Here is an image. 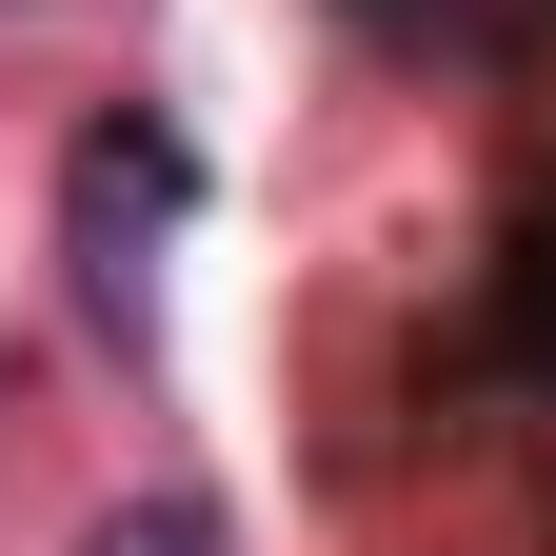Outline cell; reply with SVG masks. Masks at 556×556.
I'll return each instance as SVG.
<instances>
[{
	"mask_svg": "<svg viewBox=\"0 0 556 556\" xmlns=\"http://www.w3.org/2000/svg\"><path fill=\"white\" fill-rule=\"evenodd\" d=\"M80 556H219V517H199V497H139V517H100Z\"/></svg>",
	"mask_w": 556,
	"mask_h": 556,
	"instance_id": "obj_1",
	"label": "cell"
},
{
	"mask_svg": "<svg viewBox=\"0 0 556 556\" xmlns=\"http://www.w3.org/2000/svg\"><path fill=\"white\" fill-rule=\"evenodd\" d=\"M517 338H536V378H556V239H536V278H517Z\"/></svg>",
	"mask_w": 556,
	"mask_h": 556,
	"instance_id": "obj_2",
	"label": "cell"
}]
</instances>
